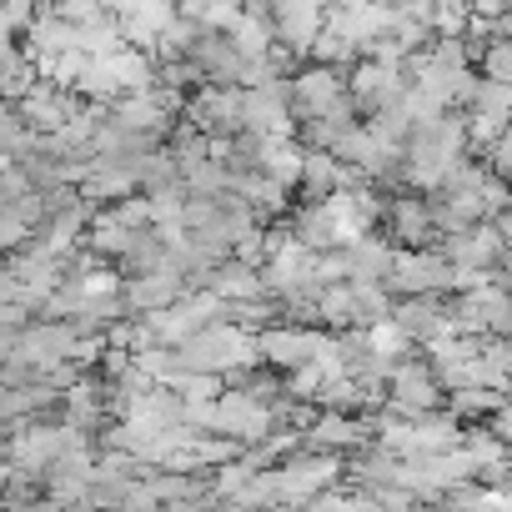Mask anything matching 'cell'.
I'll use <instances>...</instances> for the list:
<instances>
[{
    "instance_id": "obj_1",
    "label": "cell",
    "mask_w": 512,
    "mask_h": 512,
    "mask_svg": "<svg viewBox=\"0 0 512 512\" xmlns=\"http://www.w3.org/2000/svg\"><path fill=\"white\" fill-rule=\"evenodd\" d=\"M392 297H452L457 292V267L447 262L442 246H417V251H397L392 277H387Z\"/></svg>"
},
{
    "instance_id": "obj_2",
    "label": "cell",
    "mask_w": 512,
    "mask_h": 512,
    "mask_svg": "<svg viewBox=\"0 0 512 512\" xmlns=\"http://www.w3.org/2000/svg\"><path fill=\"white\" fill-rule=\"evenodd\" d=\"M392 417H427V412H442L447 407V387L437 382V372L427 367L422 352L402 357L387 377V402H382Z\"/></svg>"
},
{
    "instance_id": "obj_3",
    "label": "cell",
    "mask_w": 512,
    "mask_h": 512,
    "mask_svg": "<svg viewBox=\"0 0 512 512\" xmlns=\"http://www.w3.org/2000/svg\"><path fill=\"white\" fill-rule=\"evenodd\" d=\"M347 111H352L347 71H332V66L307 61V66L292 76V116H297V126H302V121H322V116H347ZM352 116H357V111H352Z\"/></svg>"
},
{
    "instance_id": "obj_4",
    "label": "cell",
    "mask_w": 512,
    "mask_h": 512,
    "mask_svg": "<svg viewBox=\"0 0 512 512\" xmlns=\"http://www.w3.org/2000/svg\"><path fill=\"white\" fill-rule=\"evenodd\" d=\"M186 61L196 66L201 86H251V61L236 51L231 31H201L191 46H186Z\"/></svg>"
},
{
    "instance_id": "obj_5",
    "label": "cell",
    "mask_w": 512,
    "mask_h": 512,
    "mask_svg": "<svg viewBox=\"0 0 512 512\" xmlns=\"http://www.w3.org/2000/svg\"><path fill=\"white\" fill-rule=\"evenodd\" d=\"M322 347H327V332H322V327L272 322V327L256 332V352H262V362L277 367V372H297V367H307L312 357H322Z\"/></svg>"
},
{
    "instance_id": "obj_6",
    "label": "cell",
    "mask_w": 512,
    "mask_h": 512,
    "mask_svg": "<svg viewBox=\"0 0 512 512\" xmlns=\"http://www.w3.org/2000/svg\"><path fill=\"white\" fill-rule=\"evenodd\" d=\"M442 251H447V262H452L457 272H477V277L492 282L507 241H502L497 221H477V226H467V231H457V236H442Z\"/></svg>"
},
{
    "instance_id": "obj_7",
    "label": "cell",
    "mask_w": 512,
    "mask_h": 512,
    "mask_svg": "<svg viewBox=\"0 0 512 512\" xmlns=\"http://www.w3.org/2000/svg\"><path fill=\"white\" fill-rule=\"evenodd\" d=\"M382 231H387V241H392L397 251L442 246V236H437V226H432V206H427V196H417V191H397V196L387 201Z\"/></svg>"
},
{
    "instance_id": "obj_8",
    "label": "cell",
    "mask_w": 512,
    "mask_h": 512,
    "mask_svg": "<svg viewBox=\"0 0 512 512\" xmlns=\"http://www.w3.org/2000/svg\"><path fill=\"white\" fill-rule=\"evenodd\" d=\"M322 26H327V11L317 6V0H272V36L297 61H312V46H317Z\"/></svg>"
},
{
    "instance_id": "obj_9",
    "label": "cell",
    "mask_w": 512,
    "mask_h": 512,
    "mask_svg": "<svg viewBox=\"0 0 512 512\" xmlns=\"http://www.w3.org/2000/svg\"><path fill=\"white\" fill-rule=\"evenodd\" d=\"M387 322L422 352L427 342H437V337L452 332V297H397Z\"/></svg>"
},
{
    "instance_id": "obj_10",
    "label": "cell",
    "mask_w": 512,
    "mask_h": 512,
    "mask_svg": "<svg viewBox=\"0 0 512 512\" xmlns=\"http://www.w3.org/2000/svg\"><path fill=\"white\" fill-rule=\"evenodd\" d=\"M342 262H347V282H382L392 277V262H397V246L377 231L357 236V241H342Z\"/></svg>"
},
{
    "instance_id": "obj_11",
    "label": "cell",
    "mask_w": 512,
    "mask_h": 512,
    "mask_svg": "<svg viewBox=\"0 0 512 512\" xmlns=\"http://www.w3.org/2000/svg\"><path fill=\"white\" fill-rule=\"evenodd\" d=\"M357 186V176L332 156V151H307L302 156V176H297V201H327L337 191Z\"/></svg>"
},
{
    "instance_id": "obj_12",
    "label": "cell",
    "mask_w": 512,
    "mask_h": 512,
    "mask_svg": "<svg viewBox=\"0 0 512 512\" xmlns=\"http://www.w3.org/2000/svg\"><path fill=\"white\" fill-rule=\"evenodd\" d=\"M347 292H352V327H377V322L392 317L397 297L382 282H347Z\"/></svg>"
},
{
    "instance_id": "obj_13",
    "label": "cell",
    "mask_w": 512,
    "mask_h": 512,
    "mask_svg": "<svg viewBox=\"0 0 512 512\" xmlns=\"http://www.w3.org/2000/svg\"><path fill=\"white\" fill-rule=\"evenodd\" d=\"M312 61H317V66H332V71H352V66L362 61V46H357L352 36L322 26V36H317V46H312Z\"/></svg>"
},
{
    "instance_id": "obj_14",
    "label": "cell",
    "mask_w": 512,
    "mask_h": 512,
    "mask_svg": "<svg viewBox=\"0 0 512 512\" xmlns=\"http://www.w3.org/2000/svg\"><path fill=\"white\" fill-rule=\"evenodd\" d=\"M507 407V392H492V387H452L447 392V412L452 417H492Z\"/></svg>"
},
{
    "instance_id": "obj_15",
    "label": "cell",
    "mask_w": 512,
    "mask_h": 512,
    "mask_svg": "<svg viewBox=\"0 0 512 512\" xmlns=\"http://www.w3.org/2000/svg\"><path fill=\"white\" fill-rule=\"evenodd\" d=\"M432 36H472L467 0H432Z\"/></svg>"
},
{
    "instance_id": "obj_16",
    "label": "cell",
    "mask_w": 512,
    "mask_h": 512,
    "mask_svg": "<svg viewBox=\"0 0 512 512\" xmlns=\"http://www.w3.org/2000/svg\"><path fill=\"white\" fill-rule=\"evenodd\" d=\"M66 111H71V101H66L61 91H51V86L26 91V116H31L36 126H61V121H66Z\"/></svg>"
},
{
    "instance_id": "obj_17",
    "label": "cell",
    "mask_w": 512,
    "mask_h": 512,
    "mask_svg": "<svg viewBox=\"0 0 512 512\" xmlns=\"http://www.w3.org/2000/svg\"><path fill=\"white\" fill-rule=\"evenodd\" d=\"M477 66H482V76H487V81L512 86V41H487V46H482V56H477Z\"/></svg>"
},
{
    "instance_id": "obj_18",
    "label": "cell",
    "mask_w": 512,
    "mask_h": 512,
    "mask_svg": "<svg viewBox=\"0 0 512 512\" xmlns=\"http://www.w3.org/2000/svg\"><path fill=\"white\" fill-rule=\"evenodd\" d=\"M492 282H497V287H502V292L512 297V246L502 251V262H497V277H492Z\"/></svg>"
},
{
    "instance_id": "obj_19",
    "label": "cell",
    "mask_w": 512,
    "mask_h": 512,
    "mask_svg": "<svg viewBox=\"0 0 512 512\" xmlns=\"http://www.w3.org/2000/svg\"><path fill=\"white\" fill-rule=\"evenodd\" d=\"M11 131H16V116H11V111H0V141H11Z\"/></svg>"
}]
</instances>
